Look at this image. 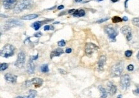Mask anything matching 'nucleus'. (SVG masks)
Segmentation results:
<instances>
[{"label": "nucleus", "instance_id": "b1692460", "mask_svg": "<svg viewBox=\"0 0 139 98\" xmlns=\"http://www.w3.org/2000/svg\"><path fill=\"white\" fill-rule=\"evenodd\" d=\"M0 67H1V71H5V70L8 68L9 67V64L7 63H1V65H0Z\"/></svg>", "mask_w": 139, "mask_h": 98}, {"label": "nucleus", "instance_id": "20e7f679", "mask_svg": "<svg viewBox=\"0 0 139 98\" xmlns=\"http://www.w3.org/2000/svg\"><path fill=\"white\" fill-rule=\"evenodd\" d=\"M104 32L107 34L110 41L112 42H115L116 41V36L118 35V31L112 27V26H107L104 27Z\"/></svg>", "mask_w": 139, "mask_h": 98}, {"label": "nucleus", "instance_id": "bb28decb", "mask_svg": "<svg viewBox=\"0 0 139 98\" xmlns=\"http://www.w3.org/2000/svg\"><path fill=\"white\" fill-rule=\"evenodd\" d=\"M54 30L53 26H50V25H46V26H45L44 27V31H49V30Z\"/></svg>", "mask_w": 139, "mask_h": 98}, {"label": "nucleus", "instance_id": "a19ab883", "mask_svg": "<svg viewBox=\"0 0 139 98\" xmlns=\"http://www.w3.org/2000/svg\"><path fill=\"white\" fill-rule=\"evenodd\" d=\"M1 17H5V18H6V17H8V16H6V15H3V14H1Z\"/></svg>", "mask_w": 139, "mask_h": 98}, {"label": "nucleus", "instance_id": "c85d7f7f", "mask_svg": "<svg viewBox=\"0 0 139 98\" xmlns=\"http://www.w3.org/2000/svg\"><path fill=\"white\" fill-rule=\"evenodd\" d=\"M127 70L129 71H133V70H134V66H133V64H129V65H128V67H127Z\"/></svg>", "mask_w": 139, "mask_h": 98}, {"label": "nucleus", "instance_id": "0eeeda50", "mask_svg": "<svg viewBox=\"0 0 139 98\" xmlns=\"http://www.w3.org/2000/svg\"><path fill=\"white\" fill-rule=\"evenodd\" d=\"M23 25V23L21 21L15 18H12V19L8 20L5 24V28L6 30H10V28L16 26H21Z\"/></svg>", "mask_w": 139, "mask_h": 98}, {"label": "nucleus", "instance_id": "f03ea898", "mask_svg": "<svg viewBox=\"0 0 139 98\" xmlns=\"http://www.w3.org/2000/svg\"><path fill=\"white\" fill-rule=\"evenodd\" d=\"M124 70V64L122 62L120 61L114 64L110 70V76L113 78L119 77L122 73Z\"/></svg>", "mask_w": 139, "mask_h": 98}, {"label": "nucleus", "instance_id": "ea45409f", "mask_svg": "<svg viewBox=\"0 0 139 98\" xmlns=\"http://www.w3.org/2000/svg\"><path fill=\"white\" fill-rule=\"evenodd\" d=\"M137 59H138V61H139V51H138V52L137 53Z\"/></svg>", "mask_w": 139, "mask_h": 98}, {"label": "nucleus", "instance_id": "c756f323", "mask_svg": "<svg viewBox=\"0 0 139 98\" xmlns=\"http://www.w3.org/2000/svg\"><path fill=\"white\" fill-rule=\"evenodd\" d=\"M108 19H109V18H101V19H100V20H99V21H97L96 22H97V23L100 24V23H102V22H105V21H108Z\"/></svg>", "mask_w": 139, "mask_h": 98}, {"label": "nucleus", "instance_id": "393cba45", "mask_svg": "<svg viewBox=\"0 0 139 98\" xmlns=\"http://www.w3.org/2000/svg\"><path fill=\"white\" fill-rule=\"evenodd\" d=\"M132 22H133V25L139 27V18H134L132 20Z\"/></svg>", "mask_w": 139, "mask_h": 98}, {"label": "nucleus", "instance_id": "7c9ffc66", "mask_svg": "<svg viewBox=\"0 0 139 98\" xmlns=\"http://www.w3.org/2000/svg\"><path fill=\"white\" fill-rule=\"evenodd\" d=\"M133 93L134 94V95H135V96H138L139 97V87L137 89L134 90V91H133Z\"/></svg>", "mask_w": 139, "mask_h": 98}, {"label": "nucleus", "instance_id": "72a5a7b5", "mask_svg": "<svg viewBox=\"0 0 139 98\" xmlns=\"http://www.w3.org/2000/svg\"><path fill=\"white\" fill-rule=\"evenodd\" d=\"M71 52H72V49L71 48H67L66 50V53H67V54H70V53H71Z\"/></svg>", "mask_w": 139, "mask_h": 98}, {"label": "nucleus", "instance_id": "f8f14e48", "mask_svg": "<svg viewBox=\"0 0 139 98\" xmlns=\"http://www.w3.org/2000/svg\"><path fill=\"white\" fill-rule=\"evenodd\" d=\"M5 79L7 83L14 84V83H15L17 82L18 76L11 73H7L5 75Z\"/></svg>", "mask_w": 139, "mask_h": 98}, {"label": "nucleus", "instance_id": "c03bdc74", "mask_svg": "<svg viewBox=\"0 0 139 98\" xmlns=\"http://www.w3.org/2000/svg\"><path fill=\"white\" fill-rule=\"evenodd\" d=\"M98 1H103V0H98Z\"/></svg>", "mask_w": 139, "mask_h": 98}, {"label": "nucleus", "instance_id": "f3484780", "mask_svg": "<svg viewBox=\"0 0 139 98\" xmlns=\"http://www.w3.org/2000/svg\"><path fill=\"white\" fill-rule=\"evenodd\" d=\"M98 90L99 92H101V97L100 98H107L108 96V92L107 90H106L103 86L99 85L98 87Z\"/></svg>", "mask_w": 139, "mask_h": 98}, {"label": "nucleus", "instance_id": "2eb2a0df", "mask_svg": "<svg viewBox=\"0 0 139 98\" xmlns=\"http://www.w3.org/2000/svg\"><path fill=\"white\" fill-rule=\"evenodd\" d=\"M34 61L32 59L30 58L28 61V63L27 64V72L29 74H33L34 73L35 71V66L34 64Z\"/></svg>", "mask_w": 139, "mask_h": 98}, {"label": "nucleus", "instance_id": "a878e982", "mask_svg": "<svg viewBox=\"0 0 139 98\" xmlns=\"http://www.w3.org/2000/svg\"><path fill=\"white\" fill-rule=\"evenodd\" d=\"M124 54H125V56L126 57H130L132 55V54H133V52L132 50H126L125 53H124Z\"/></svg>", "mask_w": 139, "mask_h": 98}, {"label": "nucleus", "instance_id": "4be33fe9", "mask_svg": "<svg viewBox=\"0 0 139 98\" xmlns=\"http://www.w3.org/2000/svg\"><path fill=\"white\" fill-rule=\"evenodd\" d=\"M40 70L42 73H47L49 72V67H48V64H44L43 65L41 66L40 67Z\"/></svg>", "mask_w": 139, "mask_h": 98}, {"label": "nucleus", "instance_id": "5701e85b", "mask_svg": "<svg viewBox=\"0 0 139 98\" xmlns=\"http://www.w3.org/2000/svg\"><path fill=\"white\" fill-rule=\"evenodd\" d=\"M122 18H121L120 17L118 16H115L112 18V22H113V23H119V22H122Z\"/></svg>", "mask_w": 139, "mask_h": 98}, {"label": "nucleus", "instance_id": "7ed1b4c3", "mask_svg": "<svg viewBox=\"0 0 139 98\" xmlns=\"http://www.w3.org/2000/svg\"><path fill=\"white\" fill-rule=\"evenodd\" d=\"M15 52V47L10 44H6L3 47L1 50V56L3 57L8 58L14 55Z\"/></svg>", "mask_w": 139, "mask_h": 98}, {"label": "nucleus", "instance_id": "9b49d317", "mask_svg": "<svg viewBox=\"0 0 139 98\" xmlns=\"http://www.w3.org/2000/svg\"><path fill=\"white\" fill-rule=\"evenodd\" d=\"M120 31L126 38L127 40L130 41L132 39V29L129 26H124L120 29Z\"/></svg>", "mask_w": 139, "mask_h": 98}, {"label": "nucleus", "instance_id": "1a4fd4ad", "mask_svg": "<svg viewBox=\"0 0 139 98\" xmlns=\"http://www.w3.org/2000/svg\"><path fill=\"white\" fill-rule=\"evenodd\" d=\"M26 61V55L23 52H20L18 54V59L15 63V66L19 68H22Z\"/></svg>", "mask_w": 139, "mask_h": 98}, {"label": "nucleus", "instance_id": "473e14b6", "mask_svg": "<svg viewBox=\"0 0 139 98\" xmlns=\"http://www.w3.org/2000/svg\"><path fill=\"white\" fill-rule=\"evenodd\" d=\"M42 36V33L39 32V33H37L34 34V36L37 37V38H40V37Z\"/></svg>", "mask_w": 139, "mask_h": 98}, {"label": "nucleus", "instance_id": "423d86ee", "mask_svg": "<svg viewBox=\"0 0 139 98\" xmlns=\"http://www.w3.org/2000/svg\"><path fill=\"white\" fill-rule=\"evenodd\" d=\"M99 49V47L93 43H87L85 46V52L88 56L92 55Z\"/></svg>", "mask_w": 139, "mask_h": 98}, {"label": "nucleus", "instance_id": "a211bd4d", "mask_svg": "<svg viewBox=\"0 0 139 98\" xmlns=\"http://www.w3.org/2000/svg\"><path fill=\"white\" fill-rule=\"evenodd\" d=\"M37 96V91L35 90H30L27 96H18L15 98H35Z\"/></svg>", "mask_w": 139, "mask_h": 98}, {"label": "nucleus", "instance_id": "39448f33", "mask_svg": "<svg viewBox=\"0 0 139 98\" xmlns=\"http://www.w3.org/2000/svg\"><path fill=\"white\" fill-rule=\"evenodd\" d=\"M130 86V77L129 75L125 74L120 77V87L123 91H126L128 89Z\"/></svg>", "mask_w": 139, "mask_h": 98}, {"label": "nucleus", "instance_id": "2f4dec72", "mask_svg": "<svg viewBox=\"0 0 139 98\" xmlns=\"http://www.w3.org/2000/svg\"><path fill=\"white\" fill-rule=\"evenodd\" d=\"M59 71L62 75H66V74H67V72H66L65 70H62V69H59Z\"/></svg>", "mask_w": 139, "mask_h": 98}, {"label": "nucleus", "instance_id": "6e6552de", "mask_svg": "<svg viewBox=\"0 0 139 98\" xmlns=\"http://www.w3.org/2000/svg\"><path fill=\"white\" fill-rule=\"evenodd\" d=\"M43 80L40 78H34L30 80H28L25 82V85L26 87H29L31 86L34 85L35 87H40L43 84Z\"/></svg>", "mask_w": 139, "mask_h": 98}, {"label": "nucleus", "instance_id": "cd10ccee", "mask_svg": "<svg viewBox=\"0 0 139 98\" xmlns=\"http://www.w3.org/2000/svg\"><path fill=\"white\" fill-rule=\"evenodd\" d=\"M58 45H59V47H64V46L66 45V42H65L63 40H62L59 41V42H58Z\"/></svg>", "mask_w": 139, "mask_h": 98}, {"label": "nucleus", "instance_id": "e433bc0d", "mask_svg": "<svg viewBox=\"0 0 139 98\" xmlns=\"http://www.w3.org/2000/svg\"><path fill=\"white\" fill-rule=\"evenodd\" d=\"M122 20L124 21H128V18L127 17H124L122 18Z\"/></svg>", "mask_w": 139, "mask_h": 98}, {"label": "nucleus", "instance_id": "9d476101", "mask_svg": "<svg viewBox=\"0 0 139 98\" xmlns=\"http://www.w3.org/2000/svg\"><path fill=\"white\" fill-rule=\"evenodd\" d=\"M18 0H3V6L6 10H12L15 8Z\"/></svg>", "mask_w": 139, "mask_h": 98}, {"label": "nucleus", "instance_id": "dca6fc26", "mask_svg": "<svg viewBox=\"0 0 139 98\" xmlns=\"http://www.w3.org/2000/svg\"><path fill=\"white\" fill-rule=\"evenodd\" d=\"M64 53V51L62 48H57L55 49V50L51 52V54H50V59H52L53 58L55 57H58L60 55H62V54Z\"/></svg>", "mask_w": 139, "mask_h": 98}, {"label": "nucleus", "instance_id": "37998d69", "mask_svg": "<svg viewBox=\"0 0 139 98\" xmlns=\"http://www.w3.org/2000/svg\"><path fill=\"white\" fill-rule=\"evenodd\" d=\"M117 98H122V95H119V96L117 97Z\"/></svg>", "mask_w": 139, "mask_h": 98}, {"label": "nucleus", "instance_id": "4468645a", "mask_svg": "<svg viewBox=\"0 0 139 98\" xmlns=\"http://www.w3.org/2000/svg\"><path fill=\"white\" fill-rule=\"evenodd\" d=\"M107 62V57L105 55H101L99 58L98 63H97V67L99 71H103L104 69V66Z\"/></svg>", "mask_w": 139, "mask_h": 98}, {"label": "nucleus", "instance_id": "ddd939ff", "mask_svg": "<svg viewBox=\"0 0 139 98\" xmlns=\"http://www.w3.org/2000/svg\"><path fill=\"white\" fill-rule=\"evenodd\" d=\"M107 92L111 96H113L117 92V87L112 82L107 83Z\"/></svg>", "mask_w": 139, "mask_h": 98}, {"label": "nucleus", "instance_id": "aec40b11", "mask_svg": "<svg viewBox=\"0 0 139 98\" xmlns=\"http://www.w3.org/2000/svg\"><path fill=\"white\" fill-rule=\"evenodd\" d=\"M38 16L39 15L37 14H30V15H24V16L21 17V18L22 20H32L38 17Z\"/></svg>", "mask_w": 139, "mask_h": 98}, {"label": "nucleus", "instance_id": "4c0bfd02", "mask_svg": "<svg viewBox=\"0 0 139 98\" xmlns=\"http://www.w3.org/2000/svg\"><path fill=\"white\" fill-rule=\"evenodd\" d=\"M129 0H126L125 2H124V5H125V8H128V5H127V3Z\"/></svg>", "mask_w": 139, "mask_h": 98}, {"label": "nucleus", "instance_id": "f704fd0d", "mask_svg": "<svg viewBox=\"0 0 139 98\" xmlns=\"http://www.w3.org/2000/svg\"><path fill=\"white\" fill-rule=\"evenodd\" d=\"M75 11H76V10H75V9H72V10H69L68 13H69V14H73V13L75 12Z\"/></svg>", "mask_w": 139, "mask_h": 98}, {"label": "nucleus", "instance_id": "412c9836", "mask_svg": "<svg viewBox=\"0 0 139 98\" xmlns=\"http://www.w3.org/2000/svg\"><path fill=\"white\" fill-rule=\"evenodd\" d=\"M42 21H37V22L33 23V24L31 25V27L35 30V31H37L38 30H39L40 27H41L42 24Z\"/></svg>", "mask_w": 139, "mask_h": 98}, {"label": "nucleus", "instance_id": "c9c22d12", "mask_svg": "<svg viewBox=\"0 0 139 98\" xmlns=\"http://www.w3.org/2000/svg\"><path fill=\"white\" fill-rule=\"evenodd\" d=\"M63 8H64V6L63 5H60V6H58V10H62V9H63Z\"/></svg>", "mask_w": 139, "mask_h": 98}, {"label": "nucleus", "instance_id": "58836bf2", "mask_svg": "<svg viewBox=\"0 0 139 98\" xmlns=\"http://www.w3.org/2000/svg\"><path fill=\"white\" fill-rule=\"evenodd\" d=\"M75 2H77V3H80V2H81L82 1V0H75Z\"/></svg>", "mask_w": 139, "mask_h": 98}, {"label": "nucleus", "instance_id": "f257e3e1", "mask_svg": "<svg viewBox=\"0 0 139 98\" xmlns=\"http://www.w3.org/2000/svg\"><path fill=\"white\" fill-rule=\"evenodd\" d=\"M33 1L31 0H19L14 9V12L15 14H19L21 12L27 9H30L32 7Z\"/></svg>", "mask_w": 139, "mask_h": 98}, {"label": "nucleus", "instance_id": "6ab92c4d", "mask_svg": "<svg viewBox=\"0 0 139 98\" xmlns=\"http://www.w3.org/2000/svg\"><path fill=\"white\" fill-rule=\"evenodd\" d=\"M85 15V12L83 9H80V10H76V11L72 14V15L74 17H83Z\"/></svg>", "mask_w": 139, "mask_h": 98}, {"label": "nucleus", "instance_id": "79ce46f5", "mask_svg": "<svg viewBox=\"0 0 139 98\" xmlns=\"http://www.w3.org/2000/svg\"><path fill=\"white\" fill-rule=\"evenodd\" d=\"M111 1H112V2H113V3H116V2H117L118 0H111Z\"/></svg>", "mask_w": 139, "mask_h": 98}]
</instances>
